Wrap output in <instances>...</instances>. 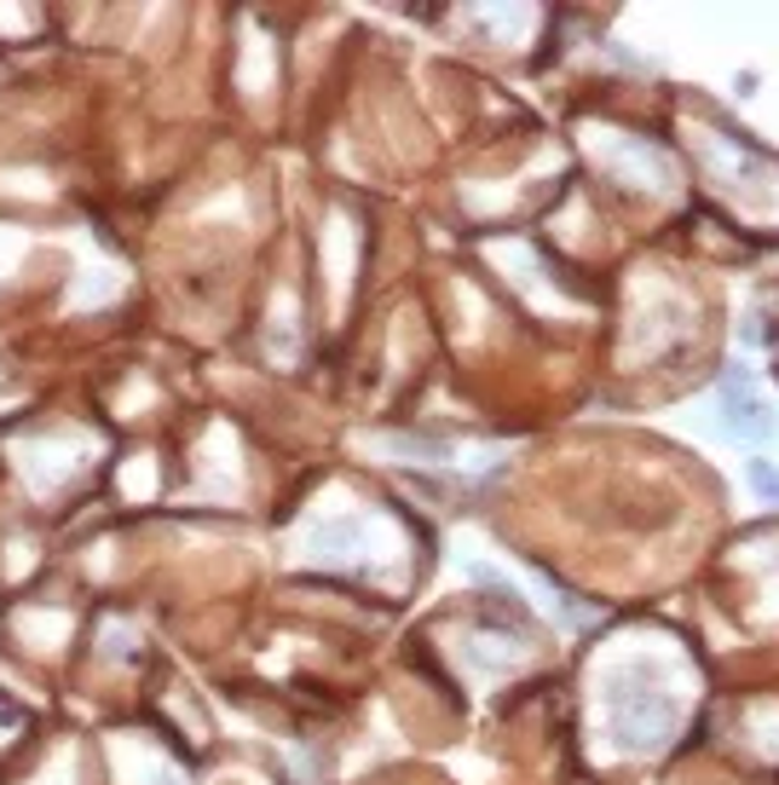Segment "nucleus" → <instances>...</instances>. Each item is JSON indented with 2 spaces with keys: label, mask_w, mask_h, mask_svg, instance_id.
<instances>
[{
  "label": "nucleus",
  "mask_w": 779,
  "mask_h": 785,
  "mask_svg": "<svg viewBox=\"0 0 779 785\" xmlns=\"http://www.w3.org/2000/svg\"><path fill=\"white\" fill-rule=\"evenodd\" d=\"M722 416H727V428L739 434V439H750V445H763L774 434V411L763 405L750 370H739V365L722 370Z\"/></svg>",
  "instance_id": "f257e3e1"
},
{
  "label": "nucleus",
  "mask_w": 779,
  "mask_h": 785,
  "mask_svg": "<svg viewBox=\"0 0 779 785\" xmlns=\"http://www.w3.org/2000/svg\"><path fill=\"white\" fill-rule=\"evenodd\" d=\"M750 485H756V497H763V503L779 508V468H774V462L756 457V462H750Z\"/></svg>",
  "instance_id": "f03ea898"
}]
</instances>
